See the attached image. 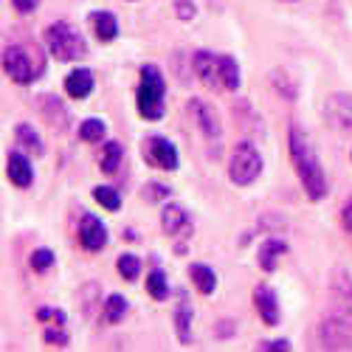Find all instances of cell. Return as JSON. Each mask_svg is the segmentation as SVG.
<instances>
[{
  "instance_id": "31",
  "label": "cell",
  "mask_w": 352,
  "mask_h": 352,
  "mask_svg": "<svg viewBox=\"0 0 352 352\" xmlns=\"http://www.w3.org/2000/svg\"><path fill=\"white\" fill-rule=\"evenodd\" d=\"M141 197H144L146 203H158V200H164V197H172V189L164 186V184H146V186L141 189Z\"/></svg>"
},
{
  "instance_id": "22",
  "label": "cell",
  "mask_w": 352,
  "mask_h": 352,
  "mask_svg": "<svg viewBox=\"0 0 352 352\" xmlns=\"http://www.w3.org/2000/svg\"><path fill=\"white\" fill-rule=\"evenodd\" d=\"M127 310H130V305H127V299L122 296V293H110V296L104 299V321L107 324H122V321L127 318Z\"/></svg>"
},
{
  "instance_id": "16",
  "label": "cell",
  "mask_w": 352,
  "mask_h": 352,
  "mask_svg": "<svg viewBox=\"0 0 352 352\" xmlns=\"http://www.w3.org/2000/svg\"><path fill=\"white\" fill-rule=\"evenodd\" d=\"M192 318H195V310H192V302H189V293L186 290H178V307H175V333H178V341L181 344H192Z\"/></svg>"
},
{
  "instance_id": "17",
  "label": "cell",
  "mask_w": 352,
  "mask_h": 352,
  "mask_svg": "<svg viewBox=\"0 0 352 352\" xmlns=\"http://www.w3.org/2000/svg\"><path fill=\"white\" fill-rule=\"evenodd\" d=\"M65 94L71 99H87L94 94V74L87 68H76L65 76Z\"/></svg>"
},
{
  "instance_id": "13",
  "label": "cell",
  "mask_w": 352,
  "mask_h": 352,
  "mask_svg": "<svg viewBox=\"0 0 352 352\" xmlns=\"http://www.w3.org/2000/svg\"><path fill=\"white\" fill-rule=\"evenodd\" d=\"M161 228H164V234H169V237H175V240L186 237V234L192 231L189 214H186V209L181 206V203H166V206H164V212H161Z\"/></svg>"
},
{
  "instance_id": "28",
  "label": "cell",
  "mask_w": 352,
  "mask_h": 352,
  "mask_svg": "<svg viewBox=\"0 0 352 352\" xmlns=\"http://www.w3.org/2000/svg\"><path fill=\"white\" fill-rule=\"evenodd\" d=\"M116 268H119V276L124 282H135L138 274H141V259L135 254H122L119 262H116Z\"/></svg>"
},
{
  "instance_id": "9",
  "label": "cell",
  "mask_w": 352,
  "mask_h": 352,
  "mask_svg": "<svg viewBox=\"0 0 352 352\" xmlns=\"http://www.w3.org/2000/svg\"><path fill=\"white\" fill-rule=\"evenodd\" d=\"M330 296H333V313L352 321V276L344 268H336L330 274Z\"/></svg>"
},
{
  "instance_id": "10",
  "label": "cell",
  "mask_w": 352,
  "mask_h": 352,
  "mask_svg": "<svg viewBox=\"0 0 352 352\" xmlns=\"http://www.w3.org/2000/svg\"><path fill=\"white\" fill-rule=\"evenodd\" d=\"M144 158L161 169H166V172L178 169V150H175L172 141H166L161 135H153V138L144 141Z\"/></svg>"
},
{
  "instance_id": "20",
  "label": "cell",
  "mask_w": 352,
  "mask_h": 352,
  "mask_svg": "<svg viewBox=\"0 0 352 352\" xmlns=\"http://www.w3.org/2000/svg\"><path fill=\"white\" fill-rule=\"evenodd\" d=\"M14 135H17V144H20L23 153H28V155H43L45 153V144H43L40 133L32 124H17Z\"/></svg>"
},
{
  "instance_id": "26",
  "label": "cell",
  "mask_w": 352,
  "mask_h": 352,
  "mask_svg": "<svg viewBox=\"0 0 352 352\" xmlns=\"http://www.w3.org/2000/svg\"><path fill=\"white\" fill-rule=\"evenodd\" d=\"M220 79H223V87L226 91H237L240 87V65L234 56H220Z\"/></svg>"
},
{
  "instance_id": "32",
  "label": "cell",
  "mask_w": 352,
  "mask_h": 352,
  "mask_svg": "<svg viewBox=\"0 0 352 352\" xmlns=\"http://www.w3.org/2000/svg\"><path fill=\"white\" fill-rule=\"evenodd\" d=\"M43 338L48 344H56V346H65L68 344V333H65V324H45V333Z\"/></svg>"
},
{
  "instance_id": "33",
  "label": "cell",
  "mask_w": 352,
  "mask_h": 352,
  "mask_svg": "<svg viewBox=\"0 0 352 352\" xmlns=\"http://www.w3.org/2000/svg\"><path fill=\"white\" fill-rule=\"evenodd\" d=\"M37 318L43 321V324H65V313L60 307H40Z\"/></svg>"
},
{
  "instance_id": "24",
  "label": "cell",
  "mask_w": 352,
  "mask_h": 352,
  "mask_svg": "<svg viewBox=\"0 0 352 352\" xmlns=\"http://www.w3.org/2000/svg\"><path fill=\"white\" fill-rule=\"evenodd\" d=\"M40 107H43V116H45V119H48L56 130H63V127L68 124V113H65V107L60 104V99H56V96H45V99L40 102Z\"/></svg>"
},
{
  "instance_id": "15",
  "label": "cell",
  "mask_w": 352,
  "mask_h": 352,
  "mask_svg": "<svg viewBox=\"0 0 352 352\" xmlns=\"http://www.w3.org/2000/svg\"><path fill=\"white\" fill-rule=\"evenodd\" d=\"M6 175H9V181H12L14 186H20V189L32 186V181H34V166H32V161H28V155H25L23 150L9 153V158H6Z\"/></svg>"
},
{
  "instance_id": "14",
  "label": "cell",
  "mask_w": 352,
  "mask_h": 352,
  "mask_svg": "<svg viewBox=\"0 0 352 352\" xmlns=\"http://www.w3.org/2000/svg\"><path fill=\"white\" fill-rule=\"evenodd\" d=\"M79 243L87 251H102L107 243V228L96 214H82L79 220Z\"/></svg>"
},
{
  "instance_id": "18",
  "label": "cell",
  "mask_w": 352,
  "mask_h": 352,
  "mask_svg": "<svg viewBox=\"0 0 352 352\" xmlns=\"http://www.w3.org/2000/svg\"><path fill=\"white\" fill-rule=\"evenodd\" d=\"M287 251H290V248H287V243H285V240H279V237H268L265 243L259 245V254H256L259 268H262V271H276L279 256H285Z\"/></svg>"
},
{
  "instance_id": "27",
  "label": "cell",
  "mask_w": 352,
  "mask_h": 352,
  "mask_svg": "<svg viewBox=\"0 0 352 352\" xmlns=\"http://www.w3.org/2000/svg\"><path fill=\"white\" fill-rule=\"evenodd\" d=\"M104 135H107V127H104L102 119H87L79 127V138L85 144H99V141H104Z\"/></svg>"
},
{
  "instance_id": "11",
  "label": "cell",
  "mask_w": 352,
  "mask_h": 352,
  "mask_svg": "<svg viewBox=\"0 0 352 352\" xmlns=\"http://www.w3.org/2000/svg\"><path fill=\"white\" fill-rule=\"evenodd\" d=\"M254 307H256L259 318L265 321L268 327H276L279 321H282L279 296H276V290H274L271 285H256V287H254Z\"/></svg>"
},
{
  "instance_id": "6",
  "label": "cell",
  "mask_w": 352,
  "mask_h": 352,
  "mask_svg": "<svg viewBox=\"0 0 352 352\" xmlns=\"http://www.w3.org/2000/svg\"><path fill=\"white\" fill-rule=\"evenodd\" d=\"M318 338L324 349H352V321L330 310L318 324Z\"/></svg>"
},
{
  "instance_id": "12",
  "label": "cell",
  "mask_w": 352,
  "mask_h": 352,
  "mask_svg": "<svg viewBox=\"0 0 352 352\" xmlns=\"http://www.w3.org/2000/svg\"><path fill=\"white\" fill-rule=\"evenodd\" d=\"M192 68L195 74L200 76V82L212 87V91H217V87H223V79H220V56L212 54V51H197L192 56Z\"/></svg>"
},
{
  "instance_id": "1",
  "label": "cell",
  "mask_w": 352,
  "mask_h": 352,
  "mask_svg": "<svg viewBox=\"0 0 352 352\" xmlns=\"http://www.w3.org/2000/svg\"><path fill=\"white\" fill-rule=\"evenodd\" d=\"M287 150H290V161H293V169H296L299 181H302V189L310 200H324L327 197V175H324V166H321L318 155H316V146L310 144L307 133L293 124L290 133H287Z\"/></svg>"
},
{
  "instance_id": "8",
  "label": "cell",
  "mask_w": 352,
  "mask_h": 352,
  "mask_svg": "<svg viewBox=\"0 0 352 352\" xmlns=\"http://www.w3.org/2000/svg\"><path fill=\"white\" fill-rule=\"evenodd\" d=\"M324 122L333 130L352 133V94H330L324 99Z\"/></svg>"
},
{
  "instance_id": "29",
  "label": "cell",
  "mask_w": 352,
  "mask_h": 352,
  "mask_svg": "<svg viewBox=\"0 0 352 352\" xmlns=\"http://www.w3.org/2000/svg\"><path fill=\"white\" fill-rule=\"evenodd\" d=\"M94 200L99 203L102 209H107V212H119V209H122L119 192L110 189V186H96V189H94Z\"/></svg>"
},
{
  "instance_id": "4",
  "label": "cell",
  "mask_w": 352,
  "mask_h": 352,
  "mask_svg": "<svg viewBox=\"0 0 352 352\" xmlns=\"http://www.w3.org/2000/svg\"><path fill=\"white\" fill-rule=\"evenodd\" d=\"M262 175V155L251 141H240L228 161V178L237 186H251Z\"/></svg>"
},
{
  "instance_id": "3",
  "label": "cell",
  "mask_w": 352,
  "mask_h": 352,
  "mask_svg": "<svg viewBox=\"0 0 352 352\" xmlns=\"http://www.w3.org/2000/svg\"><path fill=\"white\" fill-rule=\"evenodd\" d=\"M45 45L54 54V60H60V63H76L87 54V45H85V37L79 34V28L65 20H56L45 28Z\"/></svg>"
},
{
  "instance_id": "25",
  "label": "cell",
  "mask_w": 352,
  "mask_h": 352,
  "mask_svg": "<svg viewBox=\"0 0 352 352\" xmlns=\"http://www.w3.org/2000/svg\"><path fill=\"white\" fill-rule=\"evenodd\" d=\"M146 293L155 299V302H166L169 299V279H166V274L161 271V268H153V274L146 276Z\"/></svg>"
},
{
  "instance_id": "35",
  "label": "cell",
  "mask_w": 352,
  "mask_h": 352,
  "mask_svg": "<svg viewBox=\"0 0 352 352\" xmlns=\"http://www.w3.org/2000/svg\"><path fill=\"white\" fill-rule=\"evenodd\" d=\"M12 3H14V9H17L20 14H32V12L37 9L40 0H12Z\"/></svg>"
},
{
  "instance_id": "34",
  "label": "cell",
  "mask_w": 352,
  "mask_h": 352,
  "mask_svg": "<svg viewBox=\"0 0 352 352\" xmlns=\"http://www.w3.org/2000/svg\"><path fill=\"white\" fill-rule=\"evenodd\" d=\"M175 14H178L184 23H189V20H195L197 9H195L192 0H175Z\"/></svg>"
},
{
  "instance_id": "21",
  "label": "cell",
  "mask_w": 352,
  "mask_h": 352,
  "mask_svg": "<svg viewBox=\"0 0 352 352\" xmlns=\"http://www.w3.org/2000/svg\"><path fill=\"white\" fill-rule=\"evenodd\" d=\"M122 158H124V146L119 141H110V144L102 146V153H99V169L104 175H113L122 166Z\"/></svg>"
},
{
  "instance_id": "37",
  "label": "cell",
  "mask_w": 352,
  "mask_h": 352,
  "mask_svg": "<svg viewBox=\"0 0 352 352\" xmlns=\"http://www.w3.org/2000/svg\"><path fill=\"white\" fill-rule=\"evenodd\" d=\"M259 349H290V341H259Z\"/></svg>"
},
{
  "instance_id": "5",
  "label": "cell",
  "mask_w": 352,
  "mask_h": 352,
  "mask_svg": "<svg viewBox=\"0 0 352 352\" xmlns=\"http://www.w3.org/2000/svg\"><path fill=\"white\" fill-rule=\"evenodd\" d=\"M3 71L17 85H32L45 71V63L34 60L32 51H28L25 45H6V51H3Z\"/></svg>"
},
{
  "instance_id": "7",
  "label": "cell",
  "mask_w": 352,
  "mask_h": 352,
  "mask_svg": "<svg viewBox=\"0 0 352 352\" xmlns=\"http://www.w3.org/2000/svg\"><path fill=\"white\" fill-rule=\"evenodd\" d=\"M189 113H192V119H195L203 141L209 144V150H217V144L223 141V124H220V116L214 113V107L209 102L192 99L189 102Z\"/></svg>"
},
{
  "instance_id": "19",
  "label": "cell",
  "mask_w": 352,
  "mask_h": 352,
  "mask_svg": "<svg viewBox=\"0 0 352 352\" xmlns=\"http://www.w3.org/2000/svg\"><path fill=\"white\" fill-rule=\"evenodd\" d=\"M91 23H94V32L102 43H113L116 37H119V20H116L113 12H94Z\"/></svg>"
},
{
  "instance_id": "2",
  "label": "cell",
  "mask_w": 352,
  "mask_h": 352,
  "mask_svg": "<svg viewBox=\"0 0 352 352\" xmlns=\"http://www.w3.org/2000/svg\"><path fill=\"white\" fill-rule=\"evenodd\" d=\"M135 107L138 116L146 122H158L164 119V110H166V82L161 68L155 65H144L141 68V79L135 87Z\"/></svg>"
},
{
  "instance_id": "30",
  "label": "cell",
  "mask_w": 352,
  "mask_h": 352,
  "mask_svg": "<svg viewBox=\"0 0 352 352\" xmlns=\"http://www.w3.org/2000/svg\"><path fill=\"white\" fill-rule=\"evenodd\" d=\"M28 262H32V268H34L37 274H45V271H51V265H54V251H48V248H37Z\"/></svg>"
},
{
  "instance_id": "23",
  "label": "cell",
  "mask_w": 352,
  "mask_h": 352,
  "mask_svg": "<svg viewBox=\"0 0 352 352\" xmlns=\"http://www.w3.org/2000/svg\"><path fill=\"white\" fill-rule=\"evenodd\" d=\"M189 276H192V282H195V287L200 290V293H206V296H212L214 293V287H217V274L209 268V265H192L189 268Z\"/></svg>"
},
{
  "instance_id": "36",
  "label": "cell",
  "mask_w": 352,
  "mask_h": 352,
  "mask_svg": "<svg viewBox=\"0 0 352 352\" xmlns=\"http://www.w3.org/2000/svg\"><path fill=\"white\" fill-rule=\"evenodd\" d=\"M341 223H344V228L352 234V200L346 203V206L341 209Z\"/></svg>"
}]
</instances>
